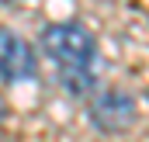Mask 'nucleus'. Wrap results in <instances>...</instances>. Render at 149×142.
Here are the masks:
<instances>
[{"instance_id":"0eeeda50","label":"nucleus","mask_w":149,"mask_h":142,"mask_svg":"<svg viewBox=\"0 0 149 142\" xmlns=\"http://www.w3.org/2000/svg\"><path fill=\"white\" fill-rule=\"evenodd\" d=\"M0 142H7V139H0Z\"/></svg>"},{"instance_id":"f257e3e1","label":"nucleus","mask_w":149,"mask_h":142,"mask_svg":"<svg viewBox=\"0 0 149 142\" xmlns=\"http://www.w3.org/2000/svg\"><path fill=\"white\" fill-rule=\"evenodd\" d=\"M38 45H42L45 59H52L59 83L73 97H83L94 90V83H97V38L83 24H76V21L49 24V28H42Z\"/></svg>"},{"instance_id":"f03ea898","label":"nucleus","mask_w":149,"mask_h":142,"mask_svg":"<svg viewBox=\"0 0 149 142\" xmlns=\"http://www.w3.org/2000/svg\"><path fill=\"white\" fill-rule=\"evenodd\" d=\"M87 118L101 135H125L135 125V101L125 90H104L87 104Z\"/></svg>"},{"instance_id":"39448f33","label":"nucleus","mask_w":149,"mask_h":142,"mask_svg":"<svg viewBox=\"0 0 149 142\" xmlns=\"http://www.w3.org/2000/svg\"><path fill=\"white\" fill-rule=\"evenodd\" d=\"M0 3H17V0H0Z\"/></svg>"},{"instance_id":"20e7f679","label":"nucleus","mask_w":149,"mask_h":142,"mask_svg":"<svg viewBox=\"0 0 149 142\" xmlns=\"http://www.w3.org/2000/svg\"><path fill=\"white\" fill-rule=\"evenodd\" d=\"M7 118V104H3V97H0V121Z\"/></svg>"},{"instance_id":"7ed1b4c3","label":"nucleus","mask_w":149,"mask_h":142,"mask_svg":"<svg viewBox=\"0 0 149 142\" xmlns=\"http://www.w3.org/2000/svg\"><path fill=\"white\" fill-rule=\"evenodd\" d=\"M38 73V59L35 49L10 28H0V80L3 83H24L35 80Z\"/></svg>"},{"instance_id":"423d86ee","label":"nucleus","mask_w":149,"mask_h":142,"mask_svg":"<svg viewBox=\"0 0 149 142\" xmlns=\"http://www.w3.org/2000/svg\"><path fill=\"white\" fill-rule=\"evenodd\" d=\"M146 97H149V90H146Z\"/></svg>"}]
</instances>
